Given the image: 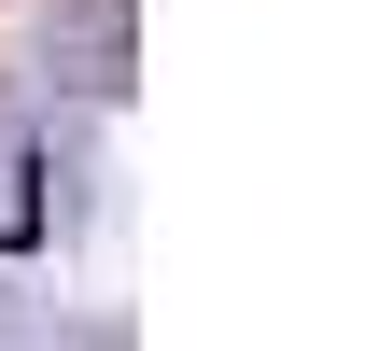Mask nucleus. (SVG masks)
<instances>
[{"instance_id": "nucleus-1", "label": "nucleus", "mask_w": 365, "mask_h": 351, "mask_svg": "<svg viewBox=\"0 0 365 351\" xmlns=\"http://www.w3.org/2000/svg\"><path fill=\"white\" fill-rule=\"evenodd\" d=\"M43 71H56L71 98H127V0H56Z\"/></svg>"}, {"instance_id": "nucleus-2", "label": "nucleus", "mask_w": 365, "mask_h": 351, "mask_svg": "<svg viewBox=\"0 0 365 351\" xmlns=\"http://www.w3.org/2000/svg\"><path fill=\"white\" fill-rule=\"evenodd\" d=\"M29 225V197H14V127H0V239Z\"/></svg>"}]
</instances>
